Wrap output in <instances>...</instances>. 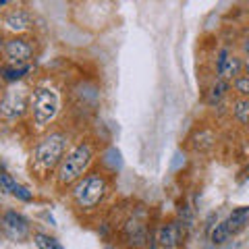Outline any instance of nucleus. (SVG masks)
<instances>
[{
	"instance_id": "a211bd4d",
	"label": "nucleus",
	"mask_w": 249,
	"mask_h": 249,
	"mask_svg": "<svg viewBox=\"0 0 249 249\" xmlns=\"http://www.w3.org/2000/svg\"><path fill=\"white\" fill-rule=\"evenodd\" d=\"M4 44H6V40H4V37H2V34H0V54H2V52H4Z\"/></svg>"
},
{
	"instance_id": "0eeeda50",
	"label": "nucleus",
	"mask_w": 249,
	"mask_h": 249,
	"mask_svg": "<svg viewBox=\"0 0 249 249\" xmlns=\"http://www.w3.org/2000/svg\"><path fill=\"white\" fill-rule=\"evenodd\" d=\"M2 54L9 67H27V62L34 58V44L23 36H13L6 40Z\"/></svg>"
},
{
	"instance_id": "6e6552de",
	"label": "nucleus",
	"mask_w": 249,
	"mask_h": 249,
	"mask_svg": "<svg viewBox=\"0 0 249 249\" xmlns=\"http://www.w3.org/2000/svg\"><path fill=\"white\" fill-rule=\"evenodd\" d=\"M0 227H2V232L11 241H23L29 235V222L25 220V216L15 212V210H6L2 214Z\"/></svg>"
},
{
	"instance_id": "39448f33",
	"label": "nucleus",
	"mask_w": 249,
	"mask_h": 249,
	"mask_svg": "<svg viewBox=\"0 0 249 249\" xmlns=\"http://www.w3.org/2000/svg\"><path fill=\"white\" fill-rule=\"evenodd\" d=\"M247 222H249V206L232 210V212L224 218L220 224H216V229L212 231V243L214 245L227 243L231 237L239 235V232L247 227Z\"/></svg>"
},
{
	"instance_id": "f3484780",
	"label": "nucleus",
	"mask_w": 249,
	"mask_h": 249,
	"mask_svg": "<svg viewBox=\"0 0 249 249\" xmlns=\"http://www.w3.org/2000/svg\"><path fill=\"white\" fill-rule=\"evenodd\" d=\"M224 91H227V83H224V81H218L214 88H212V91H210L208 102H210V104H216L218 100L222 98V93H224Z\"/></svg>"
},
{
	"instance_id": "4468645a",
	"label": "nucleus",
	"mask_w": 249,
	"mask_h": 249,
	"mask_svg": "<svg viewBox=\"0 0 249 249\" xmlns=\"http://www.w3.org/2000/svg\"><path fill=\"white\" fill-rule=\"evenodd\" d=\"M31 71V67H2L0 69V75L4 77L6 81H19L23 75H27Z\"/></svg>"
},
{
	"instance_id": "ddd939ff",
	"label": "nucleus",
	"mask_w": 249,
	"mask_h": 249,
	"mask_svg": "<svg viewBox=\"0 0 249 249\" xmlns=\"http://www.w3.org/2000/svg\"><path fill=\"white\" fill-rule=\"evenodd\" d=\"M232 116L241 124H249V100L247 98H237L232 102Z\"/></svg>"
},
{
	"instance_id": "9b49d317",
	"label": "nucleus",
	"mask_w": 249,
	"mask_h": 249,
	"mask_svg": "<svg viewBox=\"0 0 249 249\" xmlns=\"http://www.w3.org/2000/svg\"><path fill=\"white\" fill-rule=\"evenodd\" d=\"M4 29H9L11 34H25L31 29V15L25 9H11L4 15Z\"/></svg>"
},
{
	"instance_id": "20e7f679",
	"label": "nucleus",
	"mask_w": 249,
	"mask_h": 249,
	"mask_svg": "<svg viewBox=\"0 0 249 249\" xmlns=\"http://www.w3.org/2000/svg\"><path fill=\"white\" fill-rule=\"evenodd\" d=\"M65 147H67V137L62 133L46 135L34 147V156H31L34 170H37L40 175H46V173H52L54 168H58L62 158H65Z\"/></svg>"
},
{
	"instance_id": "2eb2a0df",
	"label": "nucleus",
	"mask_w": 249,
	"mask_h": 249,
	"mask_svg": "<svg viewBox=\"0 0 249 249\" xmlns=\"http://www.w3.org/2000/svg\"><path fill=\"white\" fill-rule=\"evenodd\" d=\"M34 241H36L37 249H65L60 241H56L50 235H44V232H37V235L34 237Z\"/></svg>"
},
{
	"instance_id": "f257e3e1",
	"label": "nucleus",
	"mask_w": 249,
	"mask_h": 249,
	"mask_svg": "<svg viewBox=\"0 0 249 249\" xmlns=\"http://www.w3.org/2000/svg\"><path fill=\"white\" fill-rule=\"evenodd\" d=\"M29 110L37 129H46L60 112V91L50 83L36 85L29 93Z\"/></svg>"
},
{
	"instance_id": "dca6fc26",
	"label": "nucleus",
	"mask_w": 249,
	"mask_h": 249,
	"mask_svg": "<svg viewBox=\"0 0 249 249\" xmlns=\"http://www.w3.org/2000/svg\"><path fill=\"white\" fill-rule=\"evenodd\" d=\"M232 88L239 93V98H247L249 100V75H241L232 81Z\"/></svg>"
},
{
	"instance_id": "6ab92c4d",
	"label": "nucleus",
	"mask_w": 249,
	"mask_h": 249,
	"mask_svg": "<svg viewBox=\"0 0 249 249\" xmlns=\"http://www.w3.org/2000/svg\"><path fill=\"white\" fill-rule=\"evenodd\" d=\"M245 71H247V75H249V58L245 60Z\"/></svg>"
},
{
	"instance_id": "aec40b11",
	"label": "nucleus",
	"mask_w": 249,
	"mask_h": 249,
	"mask_svg": "<svg viewBox=\"0 0 249 249\" xmlns=\"http://www.w3.org/2000/svg\"><path fill=\"white\" fill-rule=\"evenodd\" d=\"M245 50H247V52H249V42H247V44H245Z\"/></svg>"
},
{
	"instance_id": "1a4fd4ad",
	"label": "nucleus",
	"mask_w": 249,
	"mask_h": 249,
	"mask_svg": "<svg viewBox=\"0 0 249 249\" xmlns=\"http://www.w3.org/2000/svg\"><path fill=\"white\" fill-rule=\"evenodd\" d=\"M183 239H185L183 224L173 220V222H166L160 227L158 235H156V243L162 249H177V247H181Z\"/></svg>"
},
{
	"instance_id": "f03ea898",
	"label": "nucleus",
	"mask_w": 249,
	"mask_h": 249,
	"mask_svg": "<svg viewBox=\"0 0 249 249\" xmlns=\"http://www.w3.org/2000/svg\"><path fill=\"white\" fill-rule=\"evenodd\" d=\"M108 193H110V183H108V178L100 173H89L73 185L71 197H73L77 208L89 212V210H96L98 206L104 204Z\"/></svg>"
},
{
	"instance_id": "7ed1b4c3",
	"label": "nucleus",
	"mask_w": 249,
	"mask_h": 249,
	"mask_svg": "<svg viewBox=\"0 0 249 249\" xmlns=\"http://www.w3.org/2000/svg\"><path fill=\"white\" fill-rule=\"evenodd\" d=\"M93 162V147L89 142L77 143L69 152L56 168V181L58 185H75L79 178L85 177Z\"/></svg>"
},
{
	"instance_id": "423d86ee",
	"label": "nucleus",
	"mask_w": 249,
	"mask_h": 249,
	"mask_svg": "<svg viewBox=\"0 0 249 249\" xmlns=\"http://www.w3.org/2000/svg\"><path fill=\"white\" fill-rule=\"evenodd\" d=\"M29 108V98L25 89L11 88L0 98V119L2 121H19Z\"/></svg>"
},
{
	"instance_id": "9d476101",
	"label": "nucleus",
	"mask_w": 249,
	"mask_h": 249,
	"mask_svg": "<svg viewBox=\"0 0 249 249\" xmlns=\"http://www.w3.org/2000/svg\"><path fill=\"white\" fill-rule=\"evenodd\" d=\"M243 69H245L243 58H239V56H231V54H229L227 50H222L220 54H218L216 71H218V75H220L222 79H232V81H235L237 77H241V73H243Z\"/></svg>"
},
{
	"instance_id": "f8f14e48",
	"label": "nucleus",
	"mask_w": 249,
	"mask_h": 249,
	"mask_svg": "<svg viewBox=\"0 0 249 249\" xmlns=\"http://www.w3.org/2000/svg\"><path fill=\"white\" fill-rule=\"evenodd\" d=\"M0 189L6 191V193H11L13 197H17L21 201H31V199H34V193H31L27 187L19 185L11 175H4V173H0Z\"/></svg>"
}]
</instances>
